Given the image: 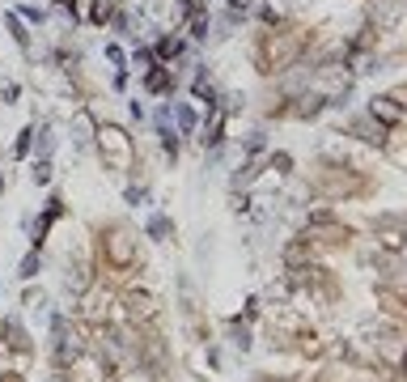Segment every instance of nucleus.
<instances>
[{
    "mask_svg": "<svg viewBox=\"0 0 407 382\" xmlns=\"http://www.w3.org/2000/svg\"><path fill=\"white\" fill-rule=\"evenodd\" d=\"M191 94H195V98H199V102H204V107H208V111H217V89L208 85V76H204V72L195 76V85H191Z\"/></svg>",
    "mask_w": 407,
    "mask_h": 382,
    "instance_id": "nucleus-11",
    "label": "nucleus"
},
{
    "mask_svg": "<svg viewBox=\"0 0 407 382\" xmlns=\"http://www.w3.org/2000/svg\"><path fill=\"white\" fill-rule=\"evenodd\" d=\"M272 170H289L293 166V158H289V153H272V162H267Z\"/></svg>",
    "mask_w": 407,
    "mask_h": 382,
    "instance_id": "nucleus-25",
    "label": "nucleus"
},
{
    "mask_svg": "<svg viewBox=\"0 0 407 382\" xmlns=\"http://www.w3.org/2000/svg\"><path fill=\"white\" fill-rule=\"evenodd\" d=\"M5 25H9V34H13V43L25 51V47H30V34H25V21L17 17V13H5Z\"/></svg>",
    "mask_w": 407,
    "mask_h": 382,
    "instance_id": "nucleus-13",
    "label": "nucleus"
},
{
    "mask_svg": "<svg viewBox=\"0 0 407 382\" xmlns=\"http://www.w3.org/2000/svg\"><path fill=\"white\" fill-rule=\"evenodd\" d=\"M17 17H21V21H34V25H38V21L47 17V9H38V5H21V9H17Z\"/></svg>",
    "mask_w": 407,
    "mask_h": 382,
    "instance_id": "nucleus-21",
    "label": "nucleus"
},
{
    "mask_svg": "<svg viewBox=\"0 0 407 382\" xmlns=\"http://www.w3.org/2000/svg\"><path fill=\"white\" fill-rule=\"evenodd\" d=\"M170 229H174L170 217H153V221H148V238H157V242H162V238H170Z\"/></svg>",
    "mask_w": 407,
    "mask_h": 382,
    "instance_id": "nucleus-16",
    "label": "nucleus"
},
{
    "mask_svg": "<svg viewBox=\"0 0 407 382\" xmlns=\"http://www.w3.org/2000/svg\"><path fill=\"white\" fill-rule=\"evenodd\" d=\"M301 60V34H267L259 47V64L263 72H285Z\"/></svg>",
    "mask_w": 407,
    "mask_h": 382,
    "instance_id": "nucleus-1",
    "label": "nucleus"
},
{
    "mask_svg": "<svg viewBox=\"0 0 407 382\" xmlns=\"http://www.w3.org/2000/svg\"><path fill=\"white\" fill-rule=\"evenodd\" d=\"M174 119H178V132H183V136H191V132H195V123H199L187 102H178V107H174Z\"/></svg>",
    "mask_w": 407,
    "mask_h": 382,
    "instance_id": "nucleus-12",
    "label": "nucleus"
},
{
    "mask_svg": "<svg viewBox=\"0 0 407 382\" xmlns=\"http://www.w3.org/2000/svg\"><path fill=\"white\" fill-rule=\"evenodd\" d=\"M144 89H148V94H170V89H174V72L162 68V64L144 68Z\"/></svg>",
    "mask_w": 407,
    "mask_h": 382,
    "instance_id": "nucleus-9",
    "label": "nucleus"
},
{
    "mask_svg": "<svg viewBox=\"0 0 407 382\" xmlns=\"http://www.w3.org/2000/svg\"><path fill=\"white\" fill-rule=\"evenodd\" d=\"M51 331H56V365H72L76 357H81V336L76 331H68V319L56 315V323H51Z\"/></svg>",
    "mask_w": 407,
    "mask_h": 382,
    "instance_id": "nucleus-4",
    "label": "nucleus"
},
{
    "mask_svg": "<svg viewBox=\"0 0 407 382\" xmlns=\"http://www.w3.org/2000/svg\"><path fill=\"white\" fill-rule=\"evenodd\" d=\"M107 60H111V64H115V68L123 72V64H127V56H123V47H119V43H111V47H107Z\"/></svg>",
    "mask_w": 407,
    "mask_h": 382,
    "instance_id": "nucleus-23",
    "label": "nucleus"
},
{
    "mask_svg": "<svg viewBox=\"0 0 407 382\" xmlns=\"http://www.w3.org/2000/svg\"><path fill=\"white\" fill-rule=\"evenodd\" d=\"M352 136H361L365 145H386V123H377L373 115H361V119H352Z\"/></svg>",
    "mask_w": 407,
    "mask_h": 382,
    "instance_id": "nucleus-7",
    "label": "nucleus"
},
{
    "mask_svg": "<svg viewBox=\"0 0 407 382\" xmlns=\"http://www.w3.org/2000/svg\"><path fill=\"white\" fill-rule=\"evenodd\" d=\"M178 51H183V43H178V39H157V56L162 60H174Z\"/></svg>",
    "mask_w": 407,
    "mask_h": 382,
    "instance_id": "nucleus-17",
    "label": "nucleus"
},
{
    "mask_svg": "<svg viewBox=\"0 0 407 382\" xmlns=\"http://www.w3.org/2000/svg\"><path fill=\"white\" fill-rule=\"evenodd\" d=\"M191 39H208V17H204V9H199L195 21H191Z\"/></svg>",
    "mask_w": 407,
    "mask_h": 382,
    "instance_id": "nucleus-22",
    "label": "nucleus"
},
{
    "mask_svg": "<svg viewBox=\"0 0 407 382\" xmlns=\"http://www.w3.org/2000/svg\"><path fill=\"white\" fill-rule=\"evenodd\" d=\"M43 140H38V158H51V132H47V127H43V132H38Z\"/></svg>",
    "mask_w": 407,
    "mask_h": 382,
    "instance_id": "nucleus-27",
    "label": "nucleus"
},
{
    "mask_svg": "<svg viewBox=\"0 0 407 382\" xmlns=\"http://www.w3.org/2000/svg\"><path fill=\"white\" fill-rule=\"evenodd\" d=\"M136 64H140V68H153V51H148V47H136Z\"/></svg>",
    "mask_w": 407,
    "mask_h": 382,
    "instance_id": "nucleus-26",
    "label": "nucleus"
},
{
    "mask_svg": "<svg viewBox=\"0 0 407 382\" xmlns=\"http://www.w3.org/2000/svg\"><path fill=\"white\" fill-rule=\"evenodd\" d=\"M259 382H276V378H259Z\"/></svg>",
    "mask_w": 407,
    "mask_h": 382,
    "instance_id": "nucleus-29",
    "label": "nucleus"
},
{
    "mask_svg": "<svg viewBox=\"0 0 407 382\" xmlns=\"http://www.w3.org/2000/svg\"><path fill=\"white\" fill-rule=\"evenodd\" d=\"M369 115L386 127H399L403 123V89H395L386 98H369Z\"/></svg>",
    "mask_w": 407,
    "mask_h": 382,
    "instance_id": "nucleus-5",
    "label": "nucleus"
},
{
    "mask_svg": "<svg viewBox=\"0 0 407 382\" xmlns=\"http://www.w3.org/2000/svg\"><path fill=\"white\" fill-rule=\"evenodd\" d=\"M305 238L340 242V238H348V225H340L336 217H327V213H314V217H310V225H305Z\"/></svg>",
    "mask_w": 407,
    "mask_h": 382,
    "instance_id": "nucleus-6",
    "label": "nucleus"
},
{
    "mask_svg": "<svg viewBox=\"0 0 407 382\" xmlns=\"http://www.w3.org/2000/svg\"><path fill=\"white\" fill-rule=\"evenodd\" d=\"M5 382H21V378H5Z\"/></svg>",
    "mask_w": 407,
    "mask_h": 382,
    "instance_id": "nucleus-30",
    "label": "nucleus"
},
{
    "mask_svg": "<svg viewBox=\"0 0 407 382\" xmlns=\"http://www.w3.org/2000/svg\"><path fill=\"white\" fill-rule=\"evenodd\" d=\"M107 17H111V0H94V9H89V21L107 25Z\"/></svg>",
    "mask_w": 407,
    "mask_h": 382,
    "instance_id": "nucleus-19",
    "label": "nucleus"
},
{
    "mask_svg": "<svg viewBox=\"0 0 407 382\" xmlns=\"http://www.w3.org/2000/svg\"><path fill=\"white\" fill-rule=\"evenodd\" d=\"M225 119H229V115H225V111H217V115H212V123L204 127V145H208V149H221V140H225Z\"/></svg>",
    "mask_w": 407,
    "mask_h": 382,
    "instance_id": "nucleus-10",
    "label": "nucleus"
},
{
    "mask_svg": "<svg viewBox=\"0 0 407 382\" xmlns=\"http://www.w3.org/2000/svg\"><path fill=\"white\" fill-rule=\"evenodd\" d=\"M60 217H64V200H60V195H51V200H47V213H43V221L34 225V234H30V242H34L38 251H43V242H47V229L56 225Z\"/></svg>",
    "mask_w": 407,
    "mask_h": 382,
    "instance_id": "nucleus-8",
    "label": "nucleus"
},
{
    "mask_svg": "<svg viewBox=\"0 0 407 382\" xmlns=\"http://www.w3.org/2000/svg\"><path fill=\"white\" fill-rule=\"evenodd\" d=\"M234 344H238V348H250V331H246L242 323H234Z\"/></svg>",
    "mask_w": 407,
    "mask_h": 382,
    "instance_id": "nucleus-24",
    "label": "nucleus"
},
{
    "mask_svg": "<svg viewBox=\"0 0 407 382\" xmlns=\"http://www.w3.org/2000/svg\"><path fill=\"white\" fill-rule=\"evenodd\" d=\"M34 183H38V187L51 183V158H38V162H34Z\"/></svg>",
    "mask_w": 407,
    "mask_h": 382,
    "instance_id": "nucleus-20",
    "label": "nucleus"
},
{
    "mask_svg": "<svg viewBox=\"0 0 407 382\" xmlns=\"http://www.w3.org/2000/svg\"><path fill=\"white\" fill-rule=\"evenodd\" d=\"M30 145H34V127H21V136H17L13 153H17V158H25V153H30Z\"/></svg>",
    "mask_w": 407,
    "mask_h": 382,
    "instance_id": "nucleus-18",
    "label": "nucleus"
},
{
    "mask_svg": "<svg viewBox=\"0 0 407 382\" xmlns=\"http://www.w3.org/2000/svg\"><path fill=\"white\" fill-rule=\"evenodd\" d=\"M102 255H107L115 268H127V264L136 259V238H132V229H123V225L102 229Z\"/></svg>",
    "mask_w": 407,
    "mask_h": 382,
    "instance_id": "nucleus-2",
    "label": "nucleus"
},
{
    "mask_svg": "<svg viewBox=\"0 0 407 382\" xmlns=\"http://www.w3.org/2000/svg\"><path fill=\"white\" fill-rule=\"evenodd\" d=\"M234 5H246V0H234Z\"/></svg>",
    "mask_w": 407,
    "mask_h": 382,
    "instance_id": "nucleus-31",
    "label": "nucleus"
},
{
    "mask_svg": "<svg viewBox=\"0 0 407 382\" xmlns=\"http://www.w3.org/2000/svg\"><path fill=\"white\" fill-rule=\"evenodd\" d=\"M98 140H102V153H107V162H115V166H127L132 162V136L123 132V127H115V123H107V127H98Z\"/></svg>",
    "mask_w": 407,
    "mask_h": 382,
    "instance_id": "nucleus-3",
    "label": "nucleus"
},
{
    "mask_svg": "<svg viewBox=\"0 0 407 382\" xmlns=\"http://www.w3.org/2000/svg\"><path fill=\"white\" fill-rule=\"evenodd\" d=\"M38 272H43V251L34 246V251H30V255L21 259V272H17V276H21V280H34Z\"/></svg>",
    "mask_w": 407,
    "mask_h": 382,
    "instance_id": "nucleus-14",
    "label": "nucleus"
},
{
    "mask_svg": "<svg viewBox=\"0 0 407 382\" xmlns=\"http://www.w3.org/2000/svg\"><path fill=\"white\" fill-rule=\"evenodd\" d=\"M127 204H144V187H127Z\"/></svg>",
    "mask_w": 407,
    "mask_h": 382,
    "instance_id": "nucleus-28",
    "label": "nucleus"
},
{
    "mask_svg": "<svg viewBox=\"0 0 407 382\" xmlns=\"http://www.w3.org/2000/svg\"><path fill=\"white\" fill-rule=\"evenodd\" d=\"M0 331H9V344H13L17 352H30V340H25V331H21V323H17V319H9Z\"/></svg>",
    "mask_w": 407,
    "mask_h": 382,
    "instance_id": "nucleus-15",
    "label": "nucleus"
}]
</instances>
